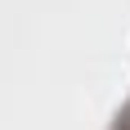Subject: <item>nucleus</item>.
Returning a JSON list of instances; mask_svg holds the SVG:
<instances>
[]
</instances>
